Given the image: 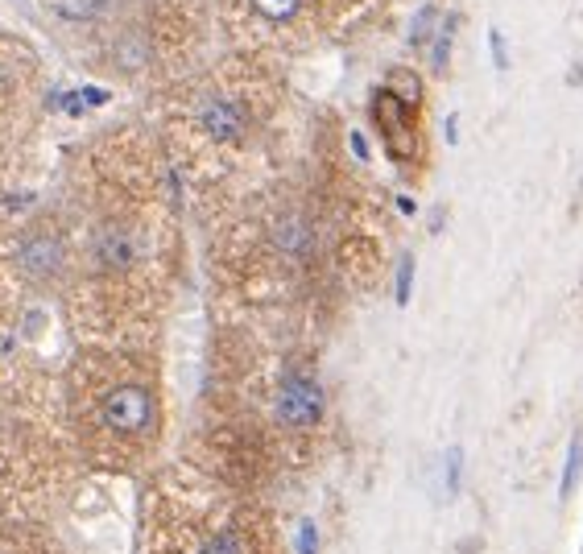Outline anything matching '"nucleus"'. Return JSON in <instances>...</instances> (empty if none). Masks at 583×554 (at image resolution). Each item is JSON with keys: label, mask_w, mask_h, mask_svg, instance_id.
I'll use <instances>...</instances> for the list:
<instances>
[{"label": "nucleus", "mask_w": 583, "mask_h": 554, "mask_svg": "<svg viewBox=\"0 0 583 554\" xmlns=\"http://www.w3.org/2000/svg\"><path fill=\"white\" fill-rule=\"evenodd\" d=\"M71 273L54 302L71 344H158L187 277L182 187L149 120L116 116L79 133L58 162Z\"/></svg>", "instance_id": "obj_1"}, {"label": "nucleus", "mask_w": 583, "mask_h": 554, "mask_svg": "<svg viewBox=\"0 0 583 554\" xmlns=\"http://www.w3.org/2000/svg\"><path fill=\"white\" fill-rule=\"evenodd\" d=\"M282 104V79L269 58L224 50L191 75L141 100L182 199L220 195L232 174L249 162Z\"/></svg>", "instance_id": "obj_2"}, {"label": "nucleus", "mask_w": 583, "mask_h": 554, "mask_svg": "<svg viewBox=\"0 0 583 554\" xmlns=\"http://www.w3.org/2000/svg\"><path fill=\"white\" fill-rule=\"evenodd\" d=\"M58 414L87 476L141 480L153 472L170 435L158 344H71L58 360Z\"/></svg>", "instance_id": "obj_3"}, {"label": "nucleus", "mask_w": 583, "mask_h": 554, "mask_svg": "<svg viewBox=\"0 0 583 554\" xmlns=\"http://www.w3.org/2000/svg\"><path fill=\"white\" fill-rule=\"evenodd\" d=\"M216 38L211 0H120L63 54L87 79L149 100L207 63Z\"/></svg>", "instance_id": "obj_4"}, {"label": "nucleus", "mask_w": 583, "mask_h": 554, "mask_svg": "<svg viewBox=\"0 0 583 554\" xmlns=\"http://www.w3.org/2000/svg\"><path fill=\"white\" fill-rule=\"evenodd\" d=\"M323 261V220L315 203L269 191L261 203L236 207L211 232V282L232 302L261 306L286 298L298 277Z\"/></svg>", "instance_id": "obj_5"}, {"label": "nucleus", "mask_w": 583, "mask_h": 554, "mask_svg": "<svg viewBox=\"0 0 583 554\" xmlns=\"http://www.w3.org/2000/svg\"><path fill=\"white\" fill-rule=\"evenodd\" d=\"M137 484V554H265L253 505L187 459L158 464Z\"/></svg>", "instance_id": "obj_6"}, {"label": "nucleus", "mask_w": 583, "mask_h": 554, "mask_svg": "<svg viewBox=\"0 0 583 554\" xmlns=\"http://www.w3.org/2000/svg\"><path fill=\"white\" fill-rule=\"evenodd\" d=\"M83 476L58 414V373L0 397V513L50 521L75 497Z\"/></svg>", "instance_id": "obj_7"}, {"label": "nucleus", "mask_w": 583, "mask_h": 554, "mask_svg": "<svg viewBox=\"0 0 583 554\" xmlns=\"http://www.w3.org/2000/svg\"><path fill=\"white\" fill-rule=\"evenodd\" d=\"M373 5L377 0H211L224 46L257 58L315 46L360 21Z\"/></svg>", "instance_id": "obj_8"}, {"label": "nucleus", "mask_w": 583, "mask_h": 554, "mask_svg": "<svg viewBox=\"0 0 583 554\" xmlns=\"http://www.w3.org/2000/svg\"><path fill=\"white\" fill-rule=\"evenodd\" d=\"M50 63L21 29L0 25V174L17 170L38 145L50 116Z\"/></svg>", "instance_id": "obj_9"}, {"label": "nucleus", "mask_w": 583, "mask_h": 554, "mask_svg": "<svg viewBox=\"0 0 583 554\" xmlns=\"http://www.w3.org/2000/svg\"><path fill=\"white\" fill-rule=\"evenodd\" d=\"M46 311L54 306L21 290L0 265V397L42 385L58 373V360H50L42 348Z\"/></svg>", "instance_id": "obj_10"}, {"label": "nucleus", "mask_w": 583, "mask_h": 554, "mask_svg": "<svg viewBox=\"0 0 583 554\" xmlns=\"http://www.w3.org/2000/svg\"><path fill=\"white\" fill-rule=\"evenodd\" d=\"M373 125L381 133L385 153L397 166H418L422 162V133H418V104L402 100L397 91L377 87L373 91Z\"/></svg>", "instance_id": "obj_11"}, {"label": "nucleus", "mask_w": 583, "mask_h": 554, "mask_svg": "<svg viewBox=\"0 0 583 554\" xmlns=\"http://www.w3.org/2000/svg\"><path fill=\"white\" fill-rule=\"evenodd\" d=\"M120 0H38V13L50 29V38L58 42V50H67L71 42H79L96 21H104Z\"/></svg>", "instance_id": "obj_12"}, {"label": "nucleus", "mask_w": 583, "mask_h": 554, "mask_svg": "<svg viewBox=\"0 0 583 554\" xmlns=\"http://www.w3.org/2000/svg\"><path fill=\"white\" fill-rule=\"evenodd\" d=\"M0 554H75V550L42 517H5L0 513Z\"/></svg>", "instance_id": "obj_13"}, {"label": "nucleus", "mask_w": 583, "mask_h": 554, "mask_svg": "<svg viewBox=\"0 0 583 554\" xmlns=\"http://www.w3.org/2000/svg\"><path fill=\"white\" fill-rule=\"evenodd\" d=\"M385 87L397 91V96L410 100V104H422V79H418L410 67H393V71L385 75Z\"/></svg>", "instance_id": "obj_14"}, {"label": "nucleus", "mask_w": 583, "mask_h": 554, "mask_svg": "<svg viewBox=\"0 0 583 554\" xmlns=\"http://www.w3.org/2000/svg\"><path fill=\"white\" fill-rule=\"evenodd\" d=\"M579 472H583V435H575V439H571V447H567L563 484H559V497H563V501H567L571 492H575V484H579Z\"/></svg>", "instance_id": "obj_15"}, {"label": "nucleus", "mask_w": 583, "mask_h": 554, "mask_svg": "<svg viewBox=\"0 0 583 554\" xmlns=\"http://www.w3.org/2000/svg\"><path fill=\"white\" fill-rule=\"evenodd\" d=\"M451 38H455V17H447V25L439 29V38H435V46H431V71H435V75H443V71H447Z\"/></svg>", "instance_id": "obj_16"}, {"label": "nucleus", "mask_w": 583, "mask_h": 554, "mask_svg": "<svg viewBox=\"0 0 583 554\" xmlns=\"http://www.w3.org/2000/svg\"><path fill=\"white\" fill-rule=\"evenodd\" d=\"M431 21H435V5H422L418 17H414V34H410L414 46H426V38H431Z\"/></svg>", "instance_id": "obj_17"}, {"label": "nucleus", "mask_w": 583, "mask_h": 554, "mask_svg": "<svg viewBox=\"0 0 583 554\" xmlns=\"http://www.w3.org/2000/svg\"><path fill=\"white\" fill-rule=\"evenodd\" d=\"M410 282H414V257H402V265H397V302H410Z\"/></svg>", "instance_id": "obj_18"}, {"label": "nucleus", "mask_w": 583, "mask_h": 554, "mask_svg": "<svg viewBox=\"0 0 583 554\" xmlns=\"http://www.w3.org/2000/svg\"><path fill=\"white\" fill-rule=\"evenodd\" d=\"M315 546H319V534H315L311 521H306V526L298 530V550H302V554H315Z\"/></svg>", "instance_id": "obj_19"}, {"label": "nucleus", "mask_w": 583, "mask_h": 554, "mask_svg": "<svg viewBox=\"0 0 583 554\" xmlns=\"http://www.w3.org/2000/svg\"><path fill=\"white\" fill-rule=\"evenodd\" d=\"M493 54H497V67L505 71V67H509V54H505V38L497 34V29H493Z\"/></svg>", "instance_id": "obj_20"}, {"label": "nucleus", "mask_w": 583, "mask_h": 554, "mask_svg": "<svg viewBox=\"0 0 583 554\" xmlns=\"http://www.w3.org/2000/svg\"><path fill=\"white\" fill-rule=\"evenodd\" d=\"M0 178H5V174H0Z\"/></svg>", "instance_id": "obj_21"}]
</instances>
